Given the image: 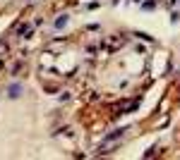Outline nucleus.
<instances>
[{
    "mask_svg": "<svg viewBox=\"0 0 180 160\" xmlns=\"http://www.w3.org/2000/svg\"><path fill=\"white\" fill-rule=\"evenodd\" d=\"M137 105H139V100H122L115 105V115H125V112H132V110H137Z\"/></svg>",
    "mask_w": 180,
    "mask_h": 160,
    "instance_id": "obj_1",
    "label": "nucleus"
},
{
    "mask_svg": "<svg viewBox=\"0 0 180 160\" xmlns=\"http://www.w3.org/2000/svg\"><path fill=\"white\" fill-rule=\"evenodd\" d=\"M125 131H127V129H115V131H111V134H108V136L103 139V143H111V141H115V139H120V136H122Z\"/></svg>",
    "mask_w": 180,
    "mask_h": 160,
    "instance_id": "obj_2",
    "label": "nucleus"
},
{
    "mask_svg": "<svg viewBox=\"0 0 180 160\" xmlns=\"http://www.w3.org/2000/svg\"><path fill=\"white\" fill-rule=\"evenodd\" d=\"M7 96H10V98H17V96H22V86H19V84H12V86L7 89Z\"/></svg>",
    "mask_w": 180,
    "mask_h": 160,
    "instance_id": "obj_3",
    "label": "nucleus"
},
{
    "mask_svg": "<svg viewBox=\"0 0 180 160\" xmlns=\"http://www.w3.org/2000/svg\"><path fill=\"white\" fill-rule=\"evenodd\" d=\"M67 22H70V17H67V14H62V17H58V19H55V29H62V27H65Z\"/></svg>",
    "mask_w": 180,
    "mask_h": 160,
    "instance_id": "obj_4",
    "label": "nucleus"
},
{
    "mask_svg": "<svg viewBox=\"0 0 180 160\" xmlns=\"http://www.w3.org/2000/svg\"><path fill=\"white\" fill-rule=\"evenodd\" d=\"M142 7H144V10H154V7H156V2H154V0H149V2H144Z\"/></svg>",
    "mask_w": 180,
    "mask_h": 160,
    "instance_id": "obj_5",
    "label": "nucleus"
},
{
    "mask_svg": "<svg viewBox=\"0 0 180 160\" xmlns=\"http://www.w3.org/2000/svg\"><path fill=\"white\" fill-rule=\"evenodd\" d=\"M29 31V27H27V24H19V27H17V33H27Z\"/></svg>",
    "mask_w": 180,
    "mask_h": 160,
    "instance_id": "obj_6",
    "label": "nucleus"
},
{
    "mask_svg": "<svg viewBox=\"0 0 180 160\" xmlns=\"http://www.w3.org/2000/svg\"><path fill=\"white\" fill-rule=\"evenodd\" d=\"M135 36H139V38H142V41H154V38H151V36H147V33H142V31H137V33H135Z\"/></svg>",
    "mask_w": 180,
    "mask_h": 160,
    "instance_id": "obj_7",
    "label": "nucleus"
},
{
    "mask_svg": "<svg viewBox=\"0 0 180 160\" xmlns=\"http://www.w3.org/2000/svg\"><path fill=\"white\" fill-rule=\"evenodd\" d=\"M135 2H142V0H135Z\"/></svg>",
    "mask_w": 180,
    "mask_h": 160,
    "instance_id": "obj_8",
    "label": "nucleus"
}]
</instances>
